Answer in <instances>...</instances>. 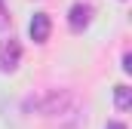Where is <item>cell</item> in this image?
I'll use <instances>...</instances> for the list:
<instances>
[{
  "instance_id": "cell-1",
  "label": "cell",
  "mask_w": 132,
  "mask_h": 129,
  "mask_svg": "<svg viewBox=\"0 0 132 129\" xmlns=\"http://www.w3.org/2000/svg\"><path fill=\"white\" fill-rule=\"evenodd\" d=\"M71 101H74V95H71L68 89H52V92L43 98L37 108H40V114H46V117H55V114H65L68 108H71Z\"/></svg>"
},
{
  "instance_id": "cell-2",
  "label": "cell",
  "mask_w": 132,
  "mask_h": 129,
  "mask_svg": "<svg viewBox=\"0 0 132 129\" xmlns=\"http://www.w3.org/2000/svg\"><path fill=\"white\" fill-rule=\"evenodd\" d=\"M19 62H22V43L12 37L0 40V74H12Z\"/></svg>"
},
{
  "instance_id": "cell-3",
  "label": "cell",
  "mask_w": 132,
  "mask_h": 129,
  "mask_svg": "<svg viewBox=\"0 0 132 129\" xmlns=\"http://www.w3.org/2000/svg\"><path fill=\"white\" fill-rule=\"evenodd\" d=\"M89 25H92V6L89 3H74L68 9V28L74 34H83Z\"/></svg>"
},
{
  "instance_id": "cell-4",
  "label": "cell",
  "mask_w": 132,
  "mask_h": 129,
  "mask_svg": "<svg viewBox=\"0 0 132 129\" xmlns=\"http://www.w3.org/2000/svg\"><path fill=\"white\" fill-rule=\"evenodd\" d=\"M49 31H52V22H49V15H46V12H34L31 25H28L31 40H34V43H46V40H49Z\"/></svg>"
},
{
  "instance_id": "cell-5",
  "label": "cell",
  "mask_w": 132,
  "mask_h": 129,
  "mask_svg": "<svg viewBox=\"0 0 132 129\" xmlns=\"http://www.w3.org/2000/svg\"><path fill=\"white\" fill-rule=\"evenodd\" d=\"M114 104H117V111H129V104H132V89L129 86H114Z\"/></svg>"
},
{
  "instance_id": "cell-6",
  "label": "cell",
  "mask_w": 132,
  "mask_h": 129,
  "mask_svg": "<svg viewBox=\"0 0 132 129\" xmlns=\"http://www.w3.org/2000/svg\"><path fill=\"white\" fill-rule=\"evenodd\" d=\"M3 28H9V12H6V6H3V0H0V31Z\"/></svg>"
},
{
  "instance_id": "cell-7",
  "label": "cell",
  "mask_w": 132,
  "mask_h": 129,
  "mask_svg": "<svg viewBox=\"0 0 132 129\" xmlns=\"http://www.w3.org/2000/svg\"><path fill=\"white\" fill-rule=\"evenodd\" d=\"M123 71H126V74L132 71V52H123Z\"/></svg>"
},
{
  "instance_id": "cell-8",
  "label": "cell",
  "mask_w": 132,
  "mask_h": 129,
  "mask_svg": "<svg viewBox=\"0 0 132 129\" xmlns=\"http://www.w3.org/2000/svg\"><path fill=\"white\" fill-rule=\"evenodd\" d=\"M104 129H126V126H123V123H117V120H114V123H108V126H104Z\"/></svg>"
}]
</instances>
